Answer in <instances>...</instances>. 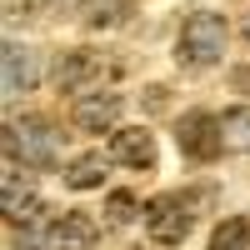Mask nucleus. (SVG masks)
I'll list each match as a JSON object with an SVG mask.
<instances>
[{
	"mask_svg": "<svg viewBox=\"0 0 250 250\" xmlns=\"http://www.w3.org/2000/svg\"><path fill=\"white\" fill-rule=\"evenodd\" d=\"M105 75V55H95V50H65L55 60V85L65 90V95H80L85 85H95V80Z\"/></svg>",
	"mask_w": 250,
	"mask_h": 250,
	"instance_id": "nucleus-6",
	"label": "nucleus"
},
{
	"mask_svg": "<svg viewBox=\"0 0 250 250\" xmlns=\"http://www.w3.org/2000/svg\"><path fill=\"white\" fill-rule=\"evenodd\" d=\"M105 170H110L105 155H80L65 165V185L70 190H95V185H105Z\"/></svg>",
	"mask_w": 250,
	"mask_h": 250,
	"instance_id": "nucleus-11",
	"label": "nucleus"
},
{
	"mask_svg": "<svg viewBox=\"0 0 250 250\" xmlns=\"http://www.w3.org/2000/svg\"><path fill=\"white\" fill-rule=\"evenodd\" d=\"M105 215H110V225H130V220H135V195H130V190H115V195L105 200Z\"/></svg>",
	"mask_w": 250,
	"mask_h": 250,
	"instance_id": "nucleus-16",
	"label": "nucleus"
},
{
	"mask_svg": "<svg viewBox=\"0 0 250 250\" xmlns=\"http://www.w3.org/2000/svg\"><path fill=\"white\" fill-rule=\"evenodd\" d=\"M175 140H180V155H185V160H195V165L220 160V150H225L220 115H210V110H190V115L175 125Z\"/></svg>",
	"mask_w": 250,
	"mask_h": 250,
	"instance_id": "nucleus-4",
	"label": "nucleus"
},
{
	"mask_svg": "<svg viewBox=\"0 0 250 250\" xmlns=\"http://www.w3.org/2000/svg\"><path fill=\"white\" fill-rule=\"evenodd\" d=\"M220 135H225V150H250V105H235L220 115Z\"/></svg>",
	"mask_w": 250,
	"mask_h": 250,
	"instance_id": "nucleus-14",
	"label": "nucleus"
},
{
	"mask_svg": "<svg viewBox=\"0 0 250 250\" xmlns=\"http://www.w3.org/2000/svg\"><path fill=\"white\" fill-rule=\"evenodd\" d=\"M230 85H235L240 95H250V65H240V70H230Z\"/></svg>",
	"mask_w": 250,
	"mask_h": 250,
	"instance_id": "nucleus-17",
	"label": "nucleus"
},
{
	"mask_svg": "<svg viewBox=\"0 0 250 250\" xmlns=\"http://www.w3.org/2000/svg\"><path fill=\"white\" fill-rule=\"evenodd\" d=\"M130 10H135V0H80V20H85V25H95V30L120 25Z\"/></svg>",
	"mask_w": 250,
	"mask_h": 250,
	"instance_id": "nucleus-12",
	"label": "nucleus"
},
{
	"mask_svg": "<svg viewBox=\"0 0 250 250\" xmlns=\"http://www.w3.org/2000/svg\"><path fill=\"white\" fill-rule=\"evenodd\" d=\"M5 160L10 165H25V170H50L60 160V135L50 120L25 115V120H10L5 125Z\"/></svg>",
	"mask_w": 250,
	"mask_h": 250,
	"instance_id": "nucleus-1",
	"label": "nucleus"
},
{
	"mask_svg": "<svg viewBox=\"0 0 250 250\" xmlns=\"http://www.w3.org/2000/svg\"><path fill=\"white\" fill-rule=\"evenodd\" d=\"M40 85V55L30 50V45H5V95L15 100V95H30Z\"/></svg>",
	"mask_w": 250,
	"mask_h": 250,
	"instance_id": "nucleus-9",
	"label": "nucleus"
},
{
	"mask_svg": "<svg viewBox=\"0 0 250 250\" xmlns=\"http://www.w3.org/2000/svg\"><path fill=\"white\" fill-rule=\"evenodd\" d=\"M35 215H40L35 190L20 180V165H10V160H5V220L15 225V220H35Z\"/></svg>",
	"mask_w": 250,
	"mask_h": 250,
	"instance_id": "nucleus-10",
	"label": "nucleus"
},
{
	"mask_svg": "<svg viewBox=\"0 0 250 250\" xmlns=\"http://www.w3.org/2000/svg\"><path fill=\"white\" fill-rule=\"evenodd\" d=\"M245 35H250V15H245Z\"/></svg>",
	"mask_w": 250,
	"mask_h": 250,
	"instance_id": "nucleus-18",
	"label": "nucleus"
},
{
	"mask_svg": "<svg viewBox=\"0 0 250 250\" xmlns=\"http://www.w3.org/2000/svg\"><path fill=\"white\" fill-rule=\"evenodd\" d=\"M120 110H125V100L115 95V90H90V95H75V110H70V120L80 125V130H90V135H115V120H120Z\"/></svg>",
	"mask_w": 250,
	"mask_h": 250,
	"instance_id": "nucleus-5",
	"label": "nucleus"
},
{
	"mask_svg": "<svg viewBox=\"0 0 250 250\" xmlns=\"http://www.w3.org/2000/svg\"><path fill=\"white\" fill-rule=\"evenodd\" d=\"M205 250H250V220L245 215H225Z\"/></svg>",
	"mask_w": 250,
	"mask_h": 250,
	"instance_id": "nucleus-13",
	"label": "nucleus"
},
{
	"mask_svg": "<svg viewBox=\"0 0 250 250\" xmlns=\"http://www.w3.org/2000/svg\"><path fill=\"white\" fill-rule=\"evenodd\" d=\"M230 45V30H225V20L215 10H195L190 20L180 25V40H175V60L185 70H210L215 60L225 55Z\"/></svg>",
	"mask_w": 250,
	"mask_h": 250,
	"instance_id": "nucleus-2",
	"label": "nucleus"
},
{
	"mask_svg": "<svg viewBox=\"0 0 250 250\" xmlns=\"http://www.w3.org/2000/svg\"><path fill=\"white\" fill-rule=\"evenodd\" d=\"M195 225V195H155L150 205H145V235H150L155 245H180L185 235H190Z\"/></svg>",
	"mask_w": 250,
	"mask_h": 250,
	"instance_id": "nucleus-3",
	"label": "nucleus"
},
{
	"mask_svg": "<svg viewBox=\"0 0 250 250\" xmlns=\"http://www.w3.org/2000/svg\"><path fill=\"white\" fill-rule=\"evenodd\" d=\"M50 250H100V225L85 210H65L50 225Z\"/></svg>",
	"mask_w": 250,
	"mask_h": 250,
	"instance_id": "nucleus-7",
	"label": "nucleus"
},
{
	"mask_svg": "<svg viewBox=\"0 0 250 250\" xmlns=\"http://www.w3.org/2000/svg\"><path fill=\"white\" fill-rule=\"evenodd\" d=\"M10 250H45V225H40V215L10 225Z\"/></svg>",
	"mask_w": 250,
	"mask_h": 250,
	"instance_id": "nucleus-15",
	"label": "nucleus"
},
{
	"mask_svg": "<svg viewBox=\"0 0 250 250\" xmlns=\"http://www.w3.org/2000/svg\"><path fill=\"white\" fill-rule=\"evenodd\" d=\"M110 160L130 165V170H155V135L145 125H130V130L110 135Z\"/></svg>",
	"mask_w": 250,
	"mask_h": 250,
	"instance_id": "nucleus-8",
	"label": "nucleus"
}]
</instances>
